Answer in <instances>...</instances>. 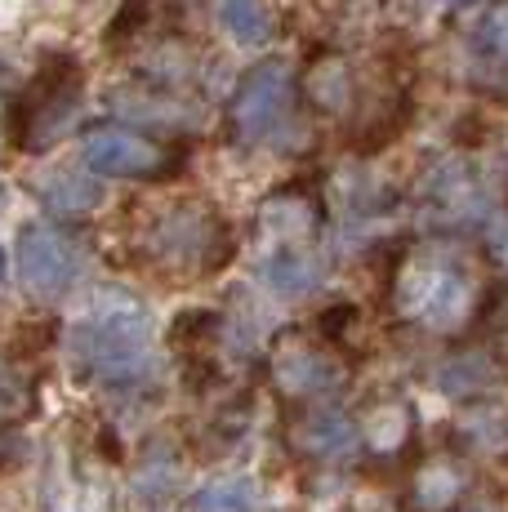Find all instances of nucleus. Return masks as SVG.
Segmentation results:
<instances>
[{"instance_id": "1", "label": "nucleus", "mask_w": 508, "mask_h": 512, "mask_svg": "<svg viewBox=\"0 0 508 512\" xmlns=\"http://www.w3.org/2000/svg\"><path fill=\"white\" fill-rule=\"evenodd\" d=\"M491 272L464 241H424L393 272V312L424 334H464L486 312Z\"/></svg>"}, {"instance_id": "2", "label": "nucleus", "mask_w": 508, "mask_h": 512, "mask_svg": "<svg viewBox=\"0 0 508 512\" xmlns=\"http://www.w3.org/2000/svg\"><path fill=\"white\" fill-rule=\"evenodd\" d=\"M67 357L76 374L107 392H139L156 374L152 317L134 294L103 290L67 330Z\"/></svg>"}, {"instance_id": "3", "label": "nucleus", "mask_w": 508, "mask_h": 512, "mask_svg": "<svg viewBox=\"0 0 508 512\" xmlns=\"http://www.w3.org/2000/svg\"><path fill=\"white\" fill-rule=\"evenodd\" d=\"M134 263L161 281H201L214 277L232 259V228L210 201H165L130 236Z\"/></svg>"}, {"instance_id": "4", "label": "nucleus", "mask_w": 508, "mask_h": 512, "mask_svg": "<svg viewBox=\"0 0 508 512\" xmlns=\"http://www.w3.org/2000/svg\"><path fill=\"white\" fill-rule=\"evenodd\" d=\"M76 112H81V67H76V58L54 54L36 67L27 90L18 94L14 139L23 143L27 152H41V147L58 143L72 130Z\"/></svg>"}, {"instance_id": "5", "label": "nucleus", "mask_w": 508, "mask_h": 512, "mask_svg": "<svg viewBox=\"0 0 508 512\" xmlns=\"http://www.w3.org/2000/svg\"><path fill=\"white\" fill-rule=\"evenodd\" d=\"M295 63L281 54L254 63L232 94V134L241 143H268L295 116Z\"/></svg>"}, {"instance_id": "6", "label": "nucleus", "mask_w": 508, "mask_h": 512, "mask_svg": "<svg viewBox=\"0 0 508 512\" xmlns=\"http://www.w3.org/2000/svg\"><path fill=\"white\" fill-rule=\"evenodd\" d=\"M344 379L348 366L335 357L330 343H317L304 330H286L272 343V383L286 401H299V406L330 401Z\"/></svg>"}, {"instance_id": "7", "label": "nucleus", "mask_w": 508, "mask_h": 512, "mask_svg": "<svg viewBox=\"0 0 508 512\" xmlns=\"http://www.w3.org/2000/svg\"><path fill=\"white\" fill-rule=\"evenodd\" d=\"M18 277L36 299H63L85 277V250L54 223H27L18 232Z\"/></svg>"}, {"instance_id": "8", "label": "nucleus", "mask_w": 508, "mask_h": 512, "mask_svg": "<svg viewBox=\"0 0 508 512\" xmlns=\"http://www.w3.org/2000/svg\"><path fill=\"white\" fill-rule=\"evenodd\" d=\"M81 165L99 179H165L174 152L130 125H94L81 139Z\"/></svg>"}, {"instance_id": "9", "label": "nucleus", "mask_w": 508, "mask_h": 512, "mask_svg": "<svg viewBox=\"0 0 508 512\" xmlns=\"http://www.w3.org/2000/svg\"><path fill=\"white\" fill-rule=\"evenodd\" d=\"M419 210L437 228H477L491 219V192H486L482 174L464 161V156H446L419 183Z\"/></svg>"}, {"instance_id": "10", "label": "nucleus", "mask_w": 508, "mask_h": 512, "mask_svg": "<svg viewBox=\"0 0 508 512\" xmlns=\"http://www.w3.org/2000/svg\"><path fill=\"white\" fill-rule=\"evenodd\" d=\"M259 281L277 299H308L326 281L317 236H268L259 241Z\"/></svg>"}, {"instance_id": "11", "label": "nucleus", "mask_w": 508, "mask_h": 512, "mask_svg": "<svg viewBox=\"0 0 508 512\" xmlns=\"http://www.w3.org/2000/svg\"><path fill=\"white\" fill-rule=\"evenodd\" d=\"M361 441V428L348 410L330 406V401H312V406H299L286 423V446L295 450L299 459H317V464H335V459H348Z\"/></svg>"}, {"instance_id": "12", "label": "nucleus", "mask_w": 508, "mask_h": 512, "mask_svg": "<svg viewBox=\"0 0 508 512\" xmlns=\"http://www.w3.org/2000/svg\"><path fill=\"white\" fill-rule=\"evenodd\" d=\"M36 196L45 201V210L63 214V219H81V214L103 205V183L99 174H90L81 165H54V170L36 174Z\"/></svg>"}, {"instance_id": "13", "label": "nucleus", "mask_w": 508, "mask_h": 512, "mask_svg": "<svg viewBox=\"0 0 508 512\" xmlns=\"http://www.w3.org/2000/svg\"><path fill=\"white\" fill-rule=\"evenodd\" d=\"M214 18L237 49H263L277 32V14L268 9V0H214Z\"/></svg>"}, {"instance_id": "14", "label": "nucleus", "mask_w": 508, "mask_h": 512, "mask_svg": "<svg viewBox=\"0 0 508 512\" xmlns=\"http://www.w3.org/2000/svg\"><path fill=\"white\" fill-rule=\"evenodd\" d=\"M468 486V472L455 464V459H428L424 468L415 472V508L419 512H451L459 504Z\"/></svg>"}, {"instance_id": "15", "label": "nucleus", "mask_w": 508, "mask_h": 512, "mask_svg": "<svg viewBox=\"0 0 508 512\" xmlns=\"http://www.w3.org/2000/svg\"><path fill=\"white\" fill-rule=\"evenodd\" d=\"M468 54H473L477 63L508 67V0H491V5L468 23Z\"/></svg>"}, {"instance_id": "16", "label": "nucleus", "mask_w": 508, "mask_h": 512, "mask_svg": "<svg viewBox=\"0 0 508 512\" xmlns=\"http://www.w3.org/2000/svg\"><path fill=\"white\" fill-rule=\"evenodd\" d=\"M192 512H259V486L250 477H210L192 490Z\"/></svg>"}, {"instance_id": "17", "label": "nucleus", "mask_w": 508, "mask_h": 512, "mask_svg": "<svg viewBox=\"0 0 508 512\" xmlns=\"http://www.w3.org/2000/svg\"><path fill=\"white\" fill-rule=\"evenodd\" d=\"M495 383V366L486 357H451L437 370V388L464 397V392H486Z\"/></svg>"}, {"instance_id": "18", "label": "nucleus", "mask_w": 508, "mask_h": 512, "mask_svg": "<svg viewBox=\"0 0 508 512\" xmlns=\"http://www.w3.org/2000/svg\"><path fill=\"white\" fill-rule=\"evenodd\" d=\"M23 410H27V383L18 379L14 366H5V361H0V423L18 419Z\"/></svg>"}, {"instance_id": "19", "label": "nucleus", "mask_w": 508, "mask_h": 512, "mask_svg": "<svg viewBox=\"0 0 508 512\" xmlns=\"http://www.w3.org/2000/svg\"><path fill=\"white\" fill-rule=\"evenodd\" d=\"M419 9H437V14H446V9H459V5H468V0H415Z\"/></svg>"}, {"instance_id": "20", "label": "nucleus", "mask_w": 508, "mask_h": 512, "mask_svg": "<svg viewBox=\"0 0 508 512\" xmlns=\"http://www.w3.org/2000/svg\"><path fill=\"white\" fill-rule=\"evenodd\" d=\"M5 277H9V254H5V245H0V285H5Z\"/></svg>"}, {"instance_id": "21", "label": "nucleus", "mask_w": 508, "mask_h": 512, "mask_svg": "<svg viewBox=\"0 0 508 512\" xmlns=\"http://www.w3.org/2000/svg\"><path fill=\"white\" fill-rule=\"evenodd\" d=\"M5 94H9V72H5V63H0V103H5Z\"/></svg>"}, {"instance_id": "22", "label": "nucleus", "mask_w": 508, "mask_h": 512, "mask_svg": "<svg viewBox=\"0 0 508 512\" xmlns=\"http://www.w3.org/2000/svg\"><path fill=\"white\" fill-rule=\"evenodd\" d=\"M0 5H5V9H14V5H23V0H0Z\"/></svg>"}]
</instances>
